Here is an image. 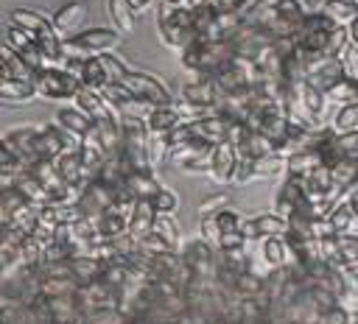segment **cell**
I'll list each match as a JSON object with an SVG mask.
<instances>
[{"mask_svg":"<svg viewBox=\"0 0 358 324\" xmlns=\"http://www.w3.org/2000/svg\"><path fill=\"white\" fill-rule=\"evenodd\" d=\"M120 45V34L112 28H87L76 36H67L62 42V59H90L109 53Z\"/></svg>","mask_w":358,"mask_h":324,"instance_id":"2","label":"cell"},{"mask_svg":"<svg viewBox=\"0 0 358 324\" xmlns=\"http://www.w3.org/2000/svg\"><path fill=\"white\" fill-rule=\"evenodd\" d=\"M151 235H157L168 249L176 251V246H179V229L173 223V215H157L154 218V226H151Z\"/></svg>","mask_w":358,"mask_h":324,"instance_id":"27","label":"cell"},{"mask_svg":"<svg viewBox=\"0 0 358 324\" xmlns=\"http://www.w3.org/2000/svg\"><path fill=\"white\" fill-rule=\"evenodd\" d=\"M78 81H81L84 87H92V89H103V87L109 84L106 70H103V64H101V59H98V56H90V59H84V61H81Z\"/></svg>","mask_w":358,"mask_h":324,"instance_id":"22","label":"cell"},{"mask_svg":"<svg viewBox=\"0 0 358 324\" xmlns=\"http://www.w3.org/2000/svg\"><path fill=\"white\" fill-rule=\"evenodd\" d=\"M185 120H182V109L168 103V106H157L148 117H145V128L148 134H157V137H168L173 128H179Z\"/></svg>","mask_w":358,"mask_h":324,"instance_id":"11","label":"cell"},{"mask_svg":"<svg viewBox=\"0 0 358 324\" xmlns=\"http://www.w3.org/2000/svg\"><path fill=\"white\" fill-rule=\"evenodd\" d=\"M31 84H34V89H36L39 98H50V101H56V98H73L78 92V87H81V81L76 75H70L64 67H56V64L36 70Z\"/></svg>","mask_w":358,"mask_h":324,"instance_id":"3","label":"cell"},{"mask_svg":"<svg viewBox=\"0 0 358 324\" xmlns=\"http://www.w3.org/2000/svg\"><path fill=\"white\" fill-rule=\"evenodd\" d=\"M11 25L22 28L25 34H31L36 39V45L42 47L45 53V67H53L62 61V42H59V34L53 28V20H48L45 14L39 11H31V8H14L11 11Z\"/></svg>","mask_w":358,"mask_h":324,"instance_id":"1","label":"cell"},{"mask_svg":"<svg viewBox=\"0 0 358 324\" xmlns=\"http://www.w3.org/2000/svg\"><path fill=\"white\" fill-rule=\"evenodd\" d=\"M355 246H358V235H355Z\"/></svg>","mask_w":358,"mask_h":324,"instance_id":"43","label":"cell"},{"mask_svg":"<svg viewBox=\"0 0 358 324\" xmlns=\"http://www.w3.org/2000/svg\"><path fill=\"white\" fill-rule=\"evenodd\" d=\"M241 232L246 235V240H263V237H282L288 232V223L282 215H255V218H243Z\"/></svg>","mask_w":358,"mask_h":324,"instance_id":"8","label":"cell"},{"mask_svg":"<svg viewBox=\"0 0 358 324\" xmlns=\"http://www.w3.org/2000/svg\"><path fill=\"white\" fill-rule=\"evenodd\" d=\"M84 14H87V8H84L81 0L64 3V6L53 14V28H56V34L62 36V34H70L73 28H78V25L84 22Z\"/></svg>","mask_w":358,"mask_h":324,"instance_id":"18","label":"cell"},{"mask_svg":"<svg viewBox=\"0 0 358 324\" xmlns=\"http://www.w3.org/2000/svg\"><path fill=\"white\" fill-rule=\"evenodd\" d=\"M347 75H344V64H341V56H319L313 61H308V73H305V84L319 89V92H330L336 84H341Z\"/></svg>","mask_w":358,"mask_h":324,"instance_id":"5","label":"cell"},{"mask_svg":"<svg viewBox=\"0 0 358 324\" xmlns=\"http://www.w3.org/2000/svg\"><path fill=\"white\" fill-rule=\"evenodd\" d=\"M154 218H157L154 204H151V201H137V204H134V212H131V218H129V229H126V235H129L134 243H140L145 235H151Z\"/></svg>","mask_w":358,"mask_h":324,"instance_id":"13","label":"cell"},{"mask_svg":"<svg viewBox=\"0 0 358 324\" xmlns=\"http://www.w3.org/2000/svg\"><path fill=\"white\" fill-rule=\"evenodd\" d=\"M151 204H154L157 215H173V212H176V207H179V198H176L171 190L159 187V193L151 198Z\"/></svg>","mask_w":358,"mask_h":324,"instance_id":"29","label":"cell"},{"mask_svg":"<svg viewBox=\"0 0 358 324\" xmlns=\"http://www.w3.org/2000/svg\"><path fill=\"white\" fill-rule=\"evenodd\" d=\"M56 123L73 137V140H78L81 142V137L92 128V120L78 109V106H73V109H67V106H62L59 112H56Z\"/></svg>","mask_w":358,"mask_h":324,"instance_id":"15","label":"cell"},{"mask_svg":"<svg viewBox=\"0 0 358 324\" xmlns=\"http://www.w3.org/2000/svg\"><path fill=\"white\" fill-rule=\"evenodd\" d=\"M182 101H185V106H190L196 112H210L218 103V89H215L213 78L190 81V84L182 87Z\"/></svg>","mask_w":358,"mask_h":324,"instance_id":"9","label":"cell"},{"mask_svg":"<svg viewBox=\"0 0 358 324\" xmlns=\"http://www.w3.org/2000/svg\"><path fill=\"white\" fill-rule=\"evenodd\" d=\"M0 61L8 67V73H11V78H17V81H34V70L17 56V50H11L6 42L0 45Z\"/></svg>","mask_w":358,"mask_h":324,"instance_id":"26","label":"cell"},{"mask_svg":"<svg viewBox=\"0 0 358 324\" xmlns=\"http://www.w3.org/2000/svg\"><path fill=\"white\" fill-rule=\"evenodd\" d=\"M213 215H215L221 232H235V229H241V223H243V218H241L235 209H229V207H224V209H218V212H213Z\"/></svg>","mask_w":358,"mask_h":324,"instance_id":"31","label":"cell"},{"mask_svg":"<svg viewBox=\"0 0 358 324\" xmlns=\"http://www.w3.org/2000/svg\"><path fill=\"white\" fill-rule=\"evenodd\" d=\"M341 64H344V75L350 81H358V47L347 45L344 53H341Z\"/></svg>","mask_w":358,"mask_h":324,"instance_id":"33","label":"cell"},{"mask_svg":"<svg viewBox=\"0 0 358 324\" xmlns=\"http://www.w3.org/2000/svg\"><path fill=\"white\" fill-rule=\"evenodd\" d=\"M106 11H109V17H112L115 28H117L123 36L134 34V11H131V6H129L126 0H109Z\"/></svg>","mask_w":358,"mask_h":324,"instance_id":"25","label":"cell"},{"mask_svg":"<svg viewBox=\"0 0 358 324\" xmlns=\"http://www.w3.org/2000/svg\"><path fill=\"white\" fill-rule=\"evenodd\" d=\"M25 170H28V173H31V176L45 187V190H48V196H50V193H56V190L64 184V179L59 176V170H56V168H53V162H48V159H36V162H31Z\"/></svg>","mask_w":358,"mask_h":324,"instance_id":"20","label":"cell"},{"mask_svg":"<svg viewBox=\"0 0 358 324\" xmlns=\"http://www.w3.org/2000/svg\"><path fill=\"white\" fill-rule=\"evenodd\" d=\"M355 101H358V81H355Z\"/></svg>","mask_w":358,"mask_h":324,"instance_id":"42","label":"cell"},{"mask_svg":"<svg viewBox=\"0 0 358 324\" xmlns=\"http://www.w3.org/2000/svg\"><path fill=\"white\" fill-rule=\"evenodd\" d=\"M6 45H8L11 50H17V56H20L34 73L48 64L42 47L36 45V39H34L31 34H25L22 28H17V25H8V31H6Z\"/></svg>","mask_w":358,"mask_h":324,"instance_id":"6","label":"cell"},{"mask_svg":"<svg viewBox=\"0 0 358 324\" xmlns=\"http://www.w3.org/2000/svg\"><path fill=\"white\" fill-rule=\"evenodd\" d=\"M260 260H263V265L274 274V271H280V268H288L291 251H288V246H285L282 237H263V240H260Z\"/></svg>","mask_w":358,"mask_h":324,"instance_id":"14","label":"cell"},{"mask_svg":"<svg viewBox=\"0 0 358 324\" xmlns=\"http://www.w3.org/2000/svg\"><path fill=\"white\" fill-rule=\"evenodd\" d=\"M98 59H101V64H103V70H106L109 84H120V81H123V75L129 73V67H126L120 59H115L112 53H101Z\"/></svg>","mask_w":358,"mask_h":324,"instance_id":"28","label":"cell"},{"mask_svg":"<svg viewBox=\"0 0 358 324\" xmlns=\"http://www.w3.org/2000/svg\"><path fill=\"white\" fill-rule=\"evenodd\" d=\"M347 36H350V45H352V47H358V17L347 25Z\"/></svg>","mask_w":358,"mask_h":324,"instance_id":"36","label":"cell"},{"mask_svg":"<svg viewBox=\"0 0 358 324\" xmlns=\"http://www.w3.org/2000/svg\"><path fill=\"white\" fill-rule=\"evenodd\" d=\"M53 168L59 170V176L67 182V184H84V165H81V156H78V148L73 151H64L62 156L53 159Z\"/></svg>","mask_w":358,"mask_h":324,"instance_id":"19","label":"cell"},{"mask_svg":"<svg viewBox=\"0 0 358 324\" xmlns=\"http://www.w3.org/2000/svg\"><path fill=\"white\" fill-rule=\"evenodd\" d=\"M322 14H327L336 25H350L358 17V3L355 0H324Z\"/></svg>","mask_w":358,"mask_h":324,"instance_id":"23","label":"cell"},{"mask_svg":"<svg viewBox=\"0 0 358 324\" xmlns=\"http://www.w3.org/2000/svg\"><path fill=\"white\" fill-rule=\"evenodd\" d=\"M201 235H204V240L210 243V246H221V226H218V221H215V215H204L201 218Z\"/></svg>","mask_w":358,"mask_h":324,"instance_id":"32","label":"cell"},{"mask_svg":"<svg viewBox=\"0 0 358 324\" xmlns=\"http://www.w3.org/2000/svg\"><path fill=\"white\" fill-rule=\"evenodd\" d=\"M350 268H352V271L358 274V260H355V263H350Z\"/></svg>","mask_w":358,"mask_h":324,"instance_id":"40","label":"cell"},{"mask_svg":"<svg viewBox=\"0 0 358 324\" xmlns=\"http://www.w3.org/2000/svg\"><path fill=\"white\" fill-rule=\"evenodd\" d=\"M324 218H327V223L333 226V232H336V235H355L352 223H355L358 218H355L352 207L347 204V198H344V201H338V204H336Z\"/></svg>","mask_w":358,"mask_h":324,"instance_id":"21","label":"cell"},{"mask_svg":"<svg viewBox=\"0 0 358 324\" xmlns=\"http://www.w3.org/2000/svg\"><path fill=\"white\" fill-rule=\"evenodd\" d=\"M25 170V165L17 159V154L8 148V142L0 137V173H20Z\"/></svg>","mask_w":358,"mask_h":324,"instance_id":"30","label":"cell"},{"mask_svg":"<svg viewBox=\"0 0 358 324\" xmlns=\"http://www.w3.org/2000/svg\"><path fill=\"white\" fill-rule=\"evenodd\" d=\"M162 6H171V8H182L185 0H162Z\"/></svg>","mask_w":358,"mask_h":324,"instance_id":"39","label":"cell"},{"mask_svg":"<svg viewBox=\"0 0 358 324\" xmlns=\"http://www.w3.org/2000/svg\"><path fill=\"white\" fill-rule=\"evenodd\" d=\"M126 3L131 6V11H134V14H145V11L154 6V0H126Z\"/></svg>","mask_w":358,"mask_h":324,"instance_id":"35","label":"cell"},{"mask_svg":"<svg viewBox=\"0 0 358 324\" xmlns=\"http://www.w3.org/2000/svg\"><path fill=\"white\" fill-rule=\"evenodd\" d=\"M235 162H238V151H235V145H232V142H218V145L213 148L210 170H207V173L213 176V182L224 184V182H229V179H232Z\"/></svg>","mask_w":358,"mask_h":324,"instance_id":"10","label":"cell"},{"mask_svg":"<svg viewBox=\"0 0 358 324\" xmlns=\"http://www.w3.org/2000/svg\"><path fill=\"white\" fill-rule=\"evenodd\" d=\"M123 184L131 190V196L137 201H151L159 193V184H157L151 170H131V173L123 176Z\"/></svg>","mask_w":358,"mask_h":324,"instance_id":"16","label":"cell"},{"mask_svg":"<svg viewBox=\"0 0 358 324\" xmlns=\"http://www.w3.org/2000/svg\"><path fill=\"white\" fill-rule=\"evenodd\" d=\"M36 95L34 84L31 81H17V78H8L0 84V103H8V106H22V103H31Z\"/></svg>","mask_w":358,"mask_h":324,"instance_id":"17","label":"cell"},{"mask_svg":"<svg viewBox=\"0 0 358 324\" xmlns=\"http://www.w3.org/2000/svg\"><path fill=\"white\" fill-rule=\"evenodd\" d=\"M73 101H76V106L90 117V120H101V117H112V115H117L120 109L117 106H112L106 98H103V92L101 89H92V87H78V92L73 95Z\"/></svg>","mask_w":358,"mask_h":324,"instance_id":"7","label":"cell"},{"mask_svg":"<svg viewBox=\"0 0 358 324\" xmlns=\"http://www.w3.org/2000/svg\"><path fill=\"white\" fill-rule=\"evenodd\" d=\"M305 196H308L305 182H302L299 176L288 173V176H285V182L280 184V193H277V201H274V204H277V215H282V218H285V215H288V212H291V209H294Z\"/></svg>","mask_w":358,"mask_h":324,"instance_id":"12","label":"cell"},{"mask_svg":"<svg viewBox=\"0 0 358 324\" xmlns=\"http://www.w3.org/2000/svg\"><path fill=\"white\" fill-rule=\"evenodd\" d=\"M330 128L336 134H350V131H358V101H350V103H341L338 112L333 115L330 120Z\"/></svg>","mask_w":358,"mask_h":324,"instance_id":"24","label":"cell"},{"mask_svg":"<svg viewBox=\"0 0 358 324\" xmlns=\"http://www.w3.org/2000/svg\"><path fill=\"white\" fill-rule=\"evenodd\" d=\"M355 3H358V0H355Z\"/></svg>","mask_w":358,"mask_h":324,"instance_id":"44","label":"cell"},{"mask_svg":"<svg viewBox=\"0 0 358 324\" xmlns=\"http://www.w3.org/2000/svg\"><path fill=\"white\" fill-rule=\"evenodd\" d=\"M8 78H11V73H8V67L0 61V84H3V81H8Z\"/></svg>","mask_w":358,"mask_h":324,"instance_id":"38","label":"cell"},{"mask_svg":"<svg viewBox=\"0 0 358 324\" xmlns=\"http://www.w3.org/2000/svg\"><path fill=\"white\" fill-rule=\"evenodd\" d=\"M224 207H227V196H213V198L201 201L199 212H201V215H213V212H218V209H224Z\"/></svg>","mask_w":358,"mask_h":324,"instance_id":"34","label":"cell"},{"mask_svg":"<svg viewBox=\"0 0 358 324\" xmlns=\"http://www.w3.org/2000/svg\"><path fill=\"white\" fill-rule=\"evenodd\" d=\"M347 204L352 207V212H355V218H358V190H355V187L347 193Z\"/></svg>","mask_w":358,"mask_h":324,"instance_id":"37","label":"cell"},{"mask_svg":"<svg viewBox=\"0 0 358 324\" xmlns=\"http://www.w3.org/2000/svg\"><path fill=\"white\" fill-rule=\"evenodd\" d=\"M120 84H123L134 98L151 101L154 106H168V103H173L171 89H168L159 78H154V75H148V73H143V70H129Z\"/></svg>","mask_w":358,"mask_h":324,"instance_id":"4","label":"cell"},{"mask_svg":"<svg viewBox=\"0 0 358 324\" xmlns=\"http://www.w3.org/2000/svg\"><path fill=\"white\" fill-rule=\"evenodd\" d=\"M350 324H358V316H350Z\"/></svg>","mask_w":358,"mask_h":324,"instance_id":"41","label":"cell"}]
</instances>
